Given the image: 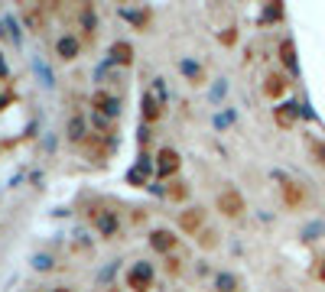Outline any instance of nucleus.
Wrapping results in <instances>:
<instances>
[{"label":"nucleus","mask_w":325,"mask_h":292,"mask_svg":"<svg viewBox=\"0 0 325 292\" xmlns=\"http://www.w3.org/2000/svg\"><path fill=\"white\" fill-rule=\"evenodd\" d=\"M319 279H325V260H322V266H319Z\"/></svg>","instance_id":"nucleus-18"},{"label":"nucleus","mask_w":325,"mask_h":292,"mask_svg":"<svg viewBox=\"0 0 325 292\" xmlns=\"http://www.w3.org/2000/svg\"><path fill=\"white\" fill-rule=\"evenodd\" d=\"M150 247H153L156 253H169V250L176 247V237H172L169 231H153L150 234Z\"/></svg>","instance_id":"nucleus-6"},{"label":"nucleus","mask_w":325,"mask_h":292,"mask_svg":"<svg viewBox=\"0 0 325 292\" xmlns=\"http://www.w3.org/2000/svg\"><path fill=\"white\" fill-rule=\"evenodd\" d=\"M218 208L228 214V218H238V214L244 211V198H241L238 192H221L218 195Z\"/></svg>","instance_id":"nucleus-4"},{"label":"nucleus","mask_w":325,"mask_h":292,"mask_svg":"<svg viewBox=\"0 0 325 292\" xmlns=\"http://www.w3.org/2000/svg\"><path fill=\"white\" fill-rule=\"evenodd\" d=\"M55 52H59V59L72 62L75 55H78V39H75V36H62L59 43H55Z\"/></svg>","instance_id":"nucleus-7"},{"label":"nucleus","mask_w":325,"mask_h":292,"mask_svg":"<svg viewBox=\"0 0 325 292\" xmlns=\"http://www.w3.org/2000/svg\"><path fill=\"white\" fill-rule=\"evenodd\" d=\"M312 153H315V156H319V163L325 166V146H322V143H315V140H312Z\"/></svg>","instance_id":"nucleus-17"},{"label":"nucleus","mask_w":325,"mask_h":292,"mask_svg":"<svg viewBox=\"0 0 325 292\" xmlns=\"http://www.w3.org/2000/svg\"><path fill=\"white\" fill-rule=\"evenodd\" d=\"M179 224H182L185 231H195V227L202 224V211H198V208H195V211H185L182 218H179Z\"/></svg>","instance_id":"nucleus-11"},{"label":"nucleus","mask_w":325,"mask_h":292,"mask_svg":"<svg viewBox=\"0 0 325 292\" xmlns=\"http://www.w3.org/2000/svg\"><path fill=\"white\" fill-rule=\"evenodd\" d=\"M280 59L286 62L289 72H296V55H293V43H289V39H283V43H280Z\"/></svg>","instance_id":"nucleus-10"},{"label":"nucleus","mask_w":325,"mask_h":292,"mask_svg":"<svg viewBox=\"0 0 325 292\" xmlns=\"http://www.w3.org/2000/svg\"><path fill=\"white\" fill-rule=\"evenodd\" d=\"M111 59L121 62V65H130V62H134V49H130L127 43H114L111 46Z\"/></svg>","instance_id":"nucleus-8"},{"label":"nucleus","mask_w":325,"mask_h":292,"mask_svg":"<svg viewBox=\"0 0 325 292\" xmlns=\"http://www.w3.org/2000/svg\"><path fill=\"white\" fill-rule=\"evenodd\" d=\"M283 88H286V81H283L280 75H270V78H267V85H264V91L270 94V97H276V94H283Z\"/></svg>","instance_id":"nucleus-13"},{"label":"nucleus","mask_w":325,"mask_h":292,"mask_svg":"<svg viewBox=\"0 0 325 292\" xmlns=\"http://www.w3.org/2000/svg\"><path fill=\"white\" fill-rule=\"evenodd\" d=\"M127 286L134 292H147L150 286H153V266H150V263H137V266L127 273Z\"/></svg>","instance_id":"nucleus-1"},{"label":"nucleus","mask_w":325,"mask_h":292,"mask_svg":"<svg viewBox=\"0 0 325 292\" xmlns=\"http://www.w3.org/2000/svg\"><path fill=\"white\" fill-rule=\"evenodd\" d=\"M156 169H160V176H172V172L179 169V153L176 150H160V156H156Z\"/></svg>","instance_id":"nucleus-5"},{"label":"nucleus","mask_w":325,"mask_h":292,"mask_svg":"<svg viewBox=\"0 0 325 292\" xmlns=\"http://www.w3.org/2000/svg\"><path fill=\"white\" fill-rule=\"evenodd\" d=\"M81 136H85V120H81V117H72V123H68V140L78 143Z\"/></svg>","instance_id":"nucleus-12"},{"label":"nucleus","mask_w":325,"mask_h":292,"mask_svg":"<svg viewBox=\"0 0 325 292\" xmlns=\"http://www.w3.org/2000/svg\"><path fill=\"white\" fill-rule=\"evenodd\" d=\"M91 221H94V227H98L101 237H114L117 227H121V221H117V211H107V208H98V211L91 214Z\"/></svg>","instance_id":"nucleus-2"},{"label":"nucleus","mask_w":325,"mask_h":292,"mask_svg":"<svg viewBox=\"0 0 325 292\" xmlns=\"http://www.w3.org/2000/svg\"><path fill=\"white\" fill-rule=\"evenodd\" d=\"M296 104H283V107H276V123L280 127H293V120H296Z\"/></svg>","instance_id":"nucleus-9"},{"label":"nucleus","mask_w":325,"mask_h":292,"mask_svg":"<svg viewBox=\"0 0 325 292\" xmlns=\"http://www.w3.org/2000/svg\"><path fill=\"white\" fill-rule=\"evenodd\" d=\"M286 201H289V205H296V201H302V192H296L293 185H286Z\"/></svg>","instance_id":"nucleus-16"},{"label":"nucleus","mask_w":325,"mask_h":292,"mask_svg":"<svg viewBox=\"0 0 325 292\" xmlns=\"http://www.w3.org/2000/svg\"><path fill=\"white\" fill-rule=\"evenodd\" d=\"M182 72L189 75V78L195 81V85H198V81H202V68H198V65H192V62H182Z\"/></svg>","instance_id":"nucleus-14"},{"label":"nucleus","mask_w":325,"mask_h":292,"mask_svg":"<svg viewBox=\"0 0 325 292\" xmlns=\"http://www.w3.org/2000/svg\"><path fill=\"white\" fill-rule=\"evenodd\" d=\"M218 289L221 292H231L234 289V279H231V276H218Z\"/></svg>","instance_id":"nucleus-15"},{"label":"nucleus","mask_w":325,"mask_h":292,"mask_svg":"<svg viewBox=\"0 0 325 292\" xmlns=\"http://www.w3.org/2000/svg\"><path fill=\"white\" fill-rule=\"evenodd\" d=\"M91 107H98L104 117H117L121 114V97H114L107 91H94L91 94Z\"/></svg>","instance_id":"nucleus-3"},{"label":"nucleus","mask_w":325,"mask_h":292,"mask_svg":"<svg viewBox=\"0 0 325 292\" xmlns=\"http://www.w3.org/2000/svg\"><path fill=\"white\" fill-rule=\"evenodd\" d=\"M52 292H68V289H52Z\"/></svg>","instance_id":"nucleus-19"}]
</instances>
